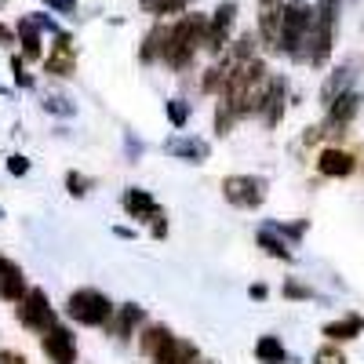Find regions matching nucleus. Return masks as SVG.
I'll return each instance as SVG.
<instances>
[{
  "label": "nucleus",
  "mask_w": 364,
  "mask_h": 364,
  "mask_svg": "<svg viewBox=\"0 0 364 364\" xmlns=\"http://www.w3.org/2000/svg\"><path fill=\"white\" fill-rule=\"evenodd\" d=\"M190 0H142V8L149 11V15H175V11H182Z\"/></svg>",
  "instance_id": "obj_21"
},
{
  "label": "nucleus",
  "mask_w": 364,
  "mask_h": 364,
  "mask_svg": "<svg viewBox=\"0 0 364 364\" xmlns=\"http://www.w3.org/2000/svg\"><path fill=\"white\" fill-rule=\"evenodd\" d=\"M360 331H364V317H357V314H350V317H343V321H331V324H324V336H328L331 343L357 339Z\"/></svg>",
  "instance_id": "obj_16"
},
{
  "label": "nucleus",
  "mask_w": 364,
  "mask_h": 364,
  "mask_svg": "<svg viewBox=\"0 0 364 364\" xmlns=\"http://www.w3.org/2000/svg\"><path fill=\"white\" fill-rule=\"evenodd\" d=\"M0 219H4V208H0Z\"/></svg>",
  "instance_id": "obj_32"
},
{
  "label": "nucleus",
  "mask_w": 364,
  "mask_h": 364,
  "mask_svg": "<svg viewBox=\"0 0 364 364\" xmlns=\"http://www.w3.org/2000/svg\"><path fill=\"white\" fill-rule=\"evenodd\" d=\"M142 321V306H120V317H117V324H113V336L117 339H128L132 336V328Z\"/></svg>",
  "instance_id": "obj_20"
},
{
  "label": "nucleus",
  "mask_w": 364,
  "mask_h": 364,
  "mask_svg": "<svg viewBox=\"0 0 364 364\" xmlns=\"http://www.w3.org/2000/svg\"><path fill=\"white\" fill-rule=\"evenodd\" d=\"M197 364H211V360H197Z\"/></svg>",
  "instance_id": "obj_31"
},
{
  "label": "nucleus",
  "mask_w": 364,
  "mask_h": 364,
  "mask_svg": "<svg viewBox=\"0 0 364 364\" xmlns=\"http://www.w3.org/2000/svg\"><path fill=\"white\" fill-rule=\"evenodd\" d=\"M317 22V8L306 4V0H291V4H284V22H281V51L288 55H299V48L306 44L310 29Z\"/></svg>",
  "instance_id": "obj_2"
},
{
  "label": "nucleus",
  "mask_w": 364,
  "mask_h": 364,
  "mask_svg": "<svg viewBox=\"0 0 364 364\" xmlns=\"http://www.w3.org/2000/svg\"><path fill=\"white\" fill-rule=\"evenodd\" d=\"M41 346H44V353H48L51 364H73L77 360V343H73V336H70L63 324L48 328L44 336H41Z\"/></svg>",
  "instance_id": "obj_6"
},
{
  "label": "nucleus",
  "mask_w": 364,
  "mask_h": 364,
  "mask_svg": "<svg viewBox=\"0 0 364 364\" xmlns=\"http://www.w3.org/2000/svg\"><path fill=\"white\" fill-rule=\"evenodd\" d=\"M328 106H331L328 120H331L336 128H343V124H350V120H353V113H357V106H360V95H357V91H343V95H336Z\"/></svg>",
  "instance_id": "obj_15"
},
{
  "label": "nucleus",
  "mask_w": 364,
  "mask_h": 364,
  "mask_svg": "<svg viewBox=\"0 0 364 364\" xmlns=\"http://www.w3.org/2000/svg\"><path fill=\"white\" fill-rule=\"evenodd\" d=\"M314 364H346V360H343V353H339V350H331V346H324V350H317Z\"/></svg>",
  "instance_id": "obj_25"
},
{
  "label": "nucleus",
  "mask_w": 364,
  "mask_h": 364,
  "mask_svg": "<svg viewBox=\"0 0 364 364\" xmlns=\"http://www.w3.org/2000/svg\"><path fill=\"white\" fill-rule=\"evenodd\" d=\"M284 295H288V299H314V291H310V288H302V284H295V281H288V284H284Z\"/></svg>",
  "instance_id": "obj_26"
},
{
  "label": "nucleus",
  "mask_w": 364,
  "mask_h": 364,
  "mask_svg": "<svg viewBox=\"0 0 364 364\" xmlns=\"http://www.w3.org/2000/svg\"><path fill=\"white\" fill-rule=\"evenodd\" d=\"M120 204L128 208V215H132V219H149V223H157V219H161V208H157V200L149 197L146 190H139V186L124 190V197H120Z\"/></svg>",
  "instance_id": "obj_9"
},
{
  "label": "nucleus",
  "mask_w": 364,
  "mask_h": 364,
  "mask_svg": "<svg viewBox=\"0 0 364 364\" xmlns=\"http://www.w3.org/2000/svg\"><path fill=\"white\" fill-rule=\"evenodd\" d=\"M15 306H18V321H22L26 328L41 331V336H44L48 328H55V310H51V302H48V295H44L41 288H29V291L15 302Z\"/></svg>",
  "instance_id": "obj_5"
},
{
  "label": "nucleus",
  "mask_w": 364,
  "mask_h": 364,
  "mask_svg": "<svg viewBox=\"0 0 364 364\" xmlns=\"http://www.w3.org/2000/svg\"><path fill=\"white\" fill-rule=\"evenodd\" d=\"M73 66H77V58H73V44H70V37H66V33H58L55 51L44 58V70H48V73H55V77H70V73H73Z\"/></svg>",
  "instance_id": "obj_10"
},
{
  "label": "nucleus",
  "mask_w": 364,
  "mask_h": 364,
  "mask_svg": "<svg viewBox=\"0 0 364 364\" xmlns=\"http://www.w3.org/2000/svg\"><path fill=\"white\" fill-rule=\"evenodd\" d=\"M255 357L262 360V364H284V346H281V339L277 336H262L259 343H255Z\"/></svg>",
  "instance_id": "obj_18"
},
{
  "label": "nucleus",
  "mask_w": 364,
  "mask_h": 364,
  "mask_svg": "<svg viewBox=\"0 0 364 364\" xmlns=\"http://www.w3.org/2000/svg\"><path fill=\"white\" fill-rule=\"evenodd\" d=\"M204 33H208V22L200 15L175 22V29H168V37H164V63L175 70H186L193 63L197 44H204Z\"/></svg>",
  "instance_id": "obj_1"
},
{
  "label": "nucleus",
  "mask_w": 364,
  "mask_h": 364,
  "mask_svg": "<svg viewBox=\"0 0 364 364\" xmlns=\"http://www.w3.org/2000/svg\"><path fill=\"white\" fill-rule=\"evenodd\" d=\"M233 18H237V4H223V8L215 11V18L208 22V33H204V44H208L211 51H219V48L226 44V33H230V26H233Z\"/></svg>",
  "instance_id": "obj_11"
},
{
  "label": "nucleus",
  "mask_w": 364,
  "mask_h": 364,
  "mask_svg": "<svg viewBox=\"0 0 364 364\" xmlns=\"http://www.w3.org/2000/svg\"><path fill=\"white\" fill-rule=\"evenodd\" d=\"M168 336H171L168 328H146V331H142V353L149 357V353H154V350H157V346H161Z\"/></svg>",
  "instance_id": "obj_22"
},
{
  "label": "nucleus",
  "mask_w": 364,
  "mask_h": 364,
  "mask_svg": "<svg viewBox=\"0 0 364 364\" xmlns=\"http://www.w3.org/2000/svg\"><path fill=\"white\" fill-rule=\"evenodd\" d=\"M149 357H154V364H193V360H197V346H193V343H182V339H175V336H168Z\"/></svg>",
  "instance_id": "obj_8"
},
{
  "label": "nucleus",
  "mask_w": 364,
  "mask_h": 364,
  "mask_svg": "<svg viewBox=\"0 0 364 364\" xmlns=\"http://www.w3.org/2000/svg\"><path fill=\"white\" fill-rule=\"evenodd\" d=\"M8 171H11V175H26V171H29V161H26L22 154H15V157H8Z\"/></svg>",
  "instance_id": "obj_27"
},
{
  "label": "nucleus",
  "mask_w": 364,
  "mask_h": 364,
  "mask_svg": "<svg viewBox=\"0 0 364 364\" xmlns=\"http://www.w3.org/2000/svg\"><path fill=\"white\" fill-rule=\"evenodd\" d=\"M168 120H171L175 128H182V124L190 120V106H186V102H178V99H171V102H168Z\"/></svg>",
  "instance_id": "obj_24"
},
{
  "label": "nucleus",
  "mask_w": 364,
  "mask_h": 364,
  "mask_svg": "<svg viewBox=\"0 0 364 364\" xmlns=\"http://www.w3.org/2000/svg\"><path fill=\"white\" fill-rule=\"evenodd\" d=\"M66 190H70L73 197H84V193L91 190V178L80 175V171H70V175H66Z\"/></svg>",
  "instance_id": "obj_23"
},
{
  "label": "nucleus",
  "mask_w": 364,
  "mask_h": 364,
  "mask_svg": "<svg viewBox=\"0 0 364 364\" xmlns=\"http://www.w3.org/2000/svg\"><path fill=\"white\" fill-rule=\"evenodd\" d=\"M164 149H168L171 157H182V161H190V164H204L208 154H211L204 139H171Z\"/></svg>",
  "instance_id": "obj_14"
},
{
  "label": "nucleus",
  "mask_w": 364,
  "mask_h": 364,
  "mask_svg": "<svg viewBox=\"0 0 364 364\" xmlns=\"http://www.w3.org/2000/svg\"><path fill=\"white\" fill-rule=\"evenodd\" d=\"M223 197L233 208H259L266 200V178H259V175H230V178H223Z\"/></svg>",
  "instance_id": "obj_4"
},
{
  "label": "nucleus",
  "mask_w": 364,
  "mask_h": 364,
  "mask_svg": "<svg viewBox=\"0 0 364 364\" xmlns=\"http://www.w3.org/2000/svg\"><path fill=\"white\" fill-rule=\"evenodd\" d=\"M259 248H262L266 255H273V259H291V252H288V245L281 240V233L269 230V226L259 230Z\"/></svg>",
  "instance_id": "obj_19"
},
{
  "label": "nucleus",
  "mask_w": 364,
  "mask_h": 364,
  "mask_svg": "<svg viewBox=\"0 0 364 364\" xmlns=\"http://www.w3.org/2000/svg\"><path fill=\"white\" fill-rule=\"evenodd\" d=\"M41 22L37 18H22L18 22V37H22V55L26 58H41Z\"/></svg>",
  "instance_id": "obj_17"
},
{
  "label": "nucleus",
  "mask_w": 364,
  "mask_h": 364,
  "mask_svg": "<svg viewBox=\"0 0 364 364\" xmlns=\"http://www.w3.org/2000/svg\"><path fill=\"white\" fill-rule=\"evenodd\" d=\"M317 168H321V175H328V178H346V175L357 168V161L346 154V149H324V154L317 157Z\"/></svg>",
  "instance_id": "obj_13"
},
{
  "label": "nucleus",
  "mask_w": 364,
  "mask_h": 364,
  "mask_svg": "<svg viewBox=\"0 0 364 364\" xmlns=\"http://www.w3.org/2000/svg\"><path fill=\"white\" fill-rule=\"evenodd\" d=\"M0 44H4V48L15 44V33H11V29H4V26H0Z\"/></svg>",
  "instance_id": "obj_30"
},
{
  "label": "nucleus",
  "mask_w": 364,
  "mask_h": 364,
  "mask_svg": "<svg viewBox=\"0 0 364 364\" xmlns=\"http://www.w3.org/2000/svg\"><path fill=\"white\" fill-rule=\"evenodd\" d=\"M66 314H70L77 324L99 328V324H109L113 302H109L102 291H95V288H77V291H70V299H66Z\"/></svg>",
  "instance_id": "obj_3"
},
{
  "label": "nucleus",
  "mask_w": 364,
  "mask_h": 364,
  "mask_svg": "<svg viewBox=\"0 0 364 364\" xmlns=\"http://www.w3.org/2000/svg\"><path fill=\"white\" fill-rule=\"evenodd\" d=\"M51 113H70V106H63V99H51V102H44Z\"/></svg>",
  "instance_id": "obj_29"
},
{
  "label": "nucleus",
  "mask_w": 364,
  "mask_h": 364,
  "mask_svg": "<svg viewBox=\"0 0 364 364\" xmlns=\"http://www.w3.org/2000/svg\"><path fill=\"white\" fill-rule=\"evenodd\" d=\"M48 8H55V11H63V15H73V8H77V0H44Z\"/></svg>",
  "instance_id": "obj_28"
},
{
  "label": "nucleus",
  "mask_w": 364,
  "mask_h": 364,
  "mask_svg": "<svg viewBox=\"0 0 364 364\" xmlns=\"http://www.w3.org/2000/svg\"><path fill=\"white\" fill-rule=\"evenodd\" d=\"M26 295V281H22V269L0 255V299L4 302H18Z\"/></svg>",
  "instance_id": "obj_12"
},
{
  "label": "nucleus",
  "mask_w": 364,
  "mask_h": 364,
  "mask_svg": "<svg viewBox=\"0 0 364 364\" xmlns=\"http://www.w3.org/2000/svg\"><path fill=\"white\" fill-rule=\"evenodd\" d=\"M281 22H284V0H259V33L273 48L281 41Z\"/></svg>",
  "instance_id": "obj_7"
}]
</instances>
